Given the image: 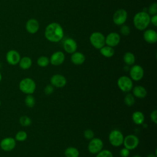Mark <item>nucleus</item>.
<instances>
[{
	"instance_id": "nucleus-10",
	"label": "nucleus",
	"mask_w": 157,
	"mask_h": 157,
	"mask_svg": "<svg viewBox=\"0 0 157 157\" xmlns=\"http://www.w3.org/2000/svg\"><path fill=\"white\" fill-rule=\"evenodd\" d=\"M130 78L134 81H139L143 77L144 75V71L142 67L140 65H133L129 70Z\"/></svg>"
},
{
	"instance_id": "nucleus-4",
	"label": "nucleus",
	"mask_w": 157,
	"mask_h": 157,
	"mask_svg": "<svg viewBox=\"0 0 157 157\" xmlns=\"http://www.w3.org/2000/svg\"><path fill=\"white\" fill-rule=\"evenodd\" d=\"M124 136L122 132L118 129H113L110 131L109 135V140L110 144L115 147L123 145Z\"/></svg>"
},
{
	"instance_id": "nucleus-36",
	"label": "nucleus",
	"mask_w": 157,
	"mask_h": 157,
	"mask_svg": "<svg viewBox=\"0 0 157 157\" xmlns=\"http://www.w3.org/2000/svg\"><path fill=\"white\" fill-rule=\"evenodd\" d=\"M129 153L130 150L125 147L121 148L120 151V155L121 157H128L129 155Z\"/></svg>"
},
{
	"instance_id": "nucleus-19",
	"label": "nucleus",
	"mask_w": 157,
	"mask_h": 157,
	"mask_svg": "<svg viewBox=\"0 0 157 157\" xmlns=\"http://www.w3.org/2000/svg\"><path fill=\"white\" fill-rule=\"evenodd\" d=\"M132 94L134 97L142 99L147 96V91L146 88L141 85H137L132 88Z\"/></svg>"
},
{
	"instance_id": "nucleus-17",
	"label": "nucleus",
	"mask_w": 157,
	"mask_h": 157,
	"mask_svg": "<svg viewBox=\"0 0 157 157\" xmlns=\"http://www.w3.org/2000/svg\"><path fill=\"white\" fill-rule=\"evenodd\" d=\"M25 28L29 33L34 34L37 33L39 29V23L36 19L31 18L26 21Z\"/></svg>"
},
{
	"instance_id": "nucleus-18",
	"label": "nucleus",
	"mask_w": 157,
	"mask_h": 157,
	"mask_svg": "<svg viewBox=\"0 0 157 157\" xmlns=\"http://www.w3.org/2000/svg\"><path fill=\"white\" fill-rule=\"evenodd\" d=\"M144 39L148 44H153L157 41V33L153 29H147L144 33Z\"/></svg>"
},
{
	"instance_id": "nucleus-20",
	"label": "nucleus",
	"mask_w": 157,
	"mask_h": 157,
	"mask_svg": "<svg viewBox=\"0 0 157 157\" xmlns=\"http://www.w3.org/2000/svg\"><path fill=\"white\" fill-rule=\"evenodd\" d=\"M71 60V62L75 65H81L85 62V56L81 52H75L74 53H72Z\"/></svg>"
},
{
	"instance_id": "nucleus-25",
	"label": "nucleus",
	"mask_w": 157,
	"mask_h": 157,
	"mask_svg": "<svg viewBox=\"0 0 157 157\" xmlns=\"http://www.w3.org/2000/svg\"><path fill=\"white\" fill-rule=\"evenodd\" d=\"M123 61L124 63L128 66L133 65L136 61V58L134 55L129 52H128L124 53L123 56Z\"/></svg>"
},
{
	"instance_id": "nucleus-34",
	"label": "nucleus",
	"mask_w": 157,
	"mask_h": 157,
	"mask_svg": "<svg viewBox=\"0 0 157 157\" xmlns=\"http://www.w3.org/2000/svg\"><path fill=\"white\" fill-rule=\"evenodd\" d=\"M83 136H84V137H85V138L86 139L91 140V139H92L94 137V132L91 129H86L84 131Z\"/></svg>"
},
{
	"instance_id": "nucleus-24",
	"label": "nucleus",
	"mask_w": 157,
	"mask_h": 157,
	"mask_svg": "<svg viewBox=\"0 0 157 157\" xmlns=\"http://www.w3.org/2000/svg\"><path fill=\"white\" fill-rule=\"evenodd\" d=\"M80 155L78 150L74 147H69L64 150L66 157H78Z\"/></svg>"
},
{
	"instance_id": "nucleus-14",
	"label": "nucleus",
	"mask_w": 157,
	"mask_h": 157,
	"mask_svg": "<svg viewBox=\"0 0 157 157\" xmlns=\"http://www.w3.org/2000/svg\"><path fill=\"white\" fill-rule=\"evenodd\" d=\"M65 60V55L63 52L57 51L53 53L50 58V63L53 66H59Z\"/></svg>"
},
{
	"instance_id": "nucleus-42",
	"label": "nucleus",
	"mask_w": 157,
	"mask_h": 157,
	"mask_svg": "<svg viewBox=\"0 0 157 157\" xmlns=\"http://www.w3.org/2000/svg\"><path fill=\"white\" fill-rule=\"evenodd\" d=\"M1 104H2V102H1V100H0V105H1Z\"/></svg>"
},
{
	"instance_id": "nucleus-13",
	"label": "nucleus",
	"mask_w": 157,
	"mask_h": 157,
	"mask_svg": "<svg viewBox=\"0 0 157 157\" xmlns=\"http://www.w3.org/2000/svg\"><path fill=\"white\" fill-rule=\"evenodd\" d=\"M50 83L52 86L56 88H63L67 83L66 77L59 74H55L50 78Z\"/></svg>"
},
{
	"instance_id": "nucleus-21",
	"label": "nucleus",
	"mask_w": 157,
	"mask_h": 157,
	"mask_svg": "<svg viewBox=\"0 0 157 157\" xmlns=\"http://www.w3.org/2000/svg\"><path fill=\"white\" fill-rule=\"evenodd\" d=\"M132 120L136 124H143L145 121V116L142 112L136 111L132 114Z\"/></svg>"
},
{
	"instance_id": "nucleus-11",
	"label": "nucleus",
	"mask_w": 157,
	"mask_h": 157,
	"mask_svg": "<svg viewBox=\"0 0 157 157\" xmlns=\"http://www.w3.org/2000/svg\"><path fill=\"white\" fill-rule=\"evenodd\" d=\"M127 18V12L123 9H120L116 10L114 13L113 15V21L115 25L121 26L126 22Z\"/></svg>"
},
{
	"instance_id": "nucleus-30",
	"label": "nucleus",
	"mask_w": 157,
	"mask_h": 157,
	"mask_svg": "<svg viewBox=\"0 0 157 157\" xmlns=\"http://www.w3.org/2000/svg\"><path fill=\"white\" fill-rule=\"evenodd\" d=\"M19 123L22 126L27 127L31 124L32 120H31V118H29L28 116L23 115V116L20 117V118H19Z\"/></svg>"
},
{
	"instance_id": "nucleus-27",
	"label": "nucleus",
	"mask_w": 157,
	"mask_h": 157,
	"mask_svg": "<svg viewBox=\"0 0 157 157\" xmlns=\"http://www.w3.org/2000/svg\"><path fill=\"white\" fill-rule=\"evenodd\" d=\"M50 63V59L45 56H41L38 58L37 60V64L39 66L44 67H47Z\"/></svg>"
},
{
	"instance_id": "nucleus-33",
	"label": "nucleus",
	"mask_w": 157,
	"mask_h": 157,
	"mask_svg": "<svg viewBox=\"0 0 157 157\" xmlns=\"http://www.w3.org/2000/svg\"><path fill=\"white\" fill-rule=\"evenodd\" d=\"M148 14L154 15L157 13V4L156 2L152 3L148 7Z\"/></svg>"
},
{
	"instance_id": "nucleus-7",
	"label": "nucleus",
	"mask_w": 157,
	"mask_h": 157,
	"mask_svg": "<svg viewBox=\"0 0 157 157\" xmlns=\"http://www.w3.org/2000/svg\"><path fill=\"white\" fill-rule=\"evenodd\" d=\"M103 147L104 143L101 139L93 137L92 139L90 140L88 150L91 154H97L102 150Z\"/></svg>"
},
{
	"instance_id": "nucleus-5",
	"label": "nucleus",
	"mask_w": 157,
	"mask_h": 157,
	"mask_svg": "<svg viewBox=\"0 0 157 157\" xmlns=\"http://www.w3.org/2000/svg\"><path fill=\"white\" fill-rule=\"evenodd\" d=\"M117 85L121 91L124 93H128L133 88V82L130 77L126 75H123L118 78Z\"/></svg>"
},
{
	"instance_id": "nucleus-31",
	"label": "nucleus",
	"mask_w": 157,
	"mask_h": 157,
	"mask_svg": "<svg viewBox=\"0 0 157 157\" xmlns=\"http://www.w3.org/2000/svg\"><path fill=\"white\" fill-rule=\"evenodd\" d=\"M96 157H113V156L110 150H102L96 154Z\"/></svg>"
},
{
	"instance_id": "nucleus-35",
	"label": "nucleus",
	"mask_w": 157,
	"mask_h": 157,
	"mask_svg": "<svg viewBox=\"0 0 157 157\" xmlns=\"http://www.w3.org/2000/svg\"><path fill=\"white\" fill-rule=\"evenodd\" d=\"M54 91V86L50 85H47L44 88V93L47 95H50Z\"/></svg>"
},
{
	"instance_id": "nucleus-8",
	"label": "nucleus",
	"mask_w": 157,
	"mask_h": 157,
	"mask_svg": "<svg viewBox=\"0 0 157 157\" xmlns=\"http://www.w3.org/2000/svg\"><path fill=\"white\" fill-rule=\"evenodd\" d=\"M17 141L15 138L12 137H6L0 141V148L4 151H11L16 147Z\"/></svg>"
},
{
	"instance_id": "nucleus-26",
	"label": "nucleus",
	"mask_w": 157,
	"mask_h": 157,
	"mask_svg": "<svg viewBox=\"0 0 157 157\" xmlns=\"http://www.w3.org/2000/svg\"><path fill=\"white\" fill-rule=\"evenodd\" d=\"M25 104L29 108L33 107L36 104L34 97L32 94H26L25 98Z\"/></svg>"
},
{
	"instance_id": "nucleus-28",
	"label": "nucleus",
	"mask_w": 157,
	"mask_h": 157,
	"mask_svg": "<svg viewBox=\"0 0 157 157\" xmlns=\"http://www.w3.org/2000/svg\"><path fill=\"white\" fill-rule=\"evenodd\" d=\"M124 102L127 106L128 107L132 106L135 103V98L134 95L131 93L126 94L124 98Z\"/></svg>"
},
{
	"instance_id": "nucleus-43",
	"label": "nucleus",
	"mask_w": 157,
	"mask_h": 157,
	"mask_svg": "<svg viewBox=\"0 0 157 157\" xmlns=\"http://www.w3.org/2000/svg\"><path fill=\"white\" fill-rule=\"evenodd\" d=\"M0 93H1V92H0Z\"/></svg>"
},
{
	"instance_id": "nucleus-37",
	"label": "nucleus",
	"mask_w": 157,
	"mask_h": 157,
	"mask_svg": "<svg viewBox=\"0 0 157 157\" xmlns=\"http://www.w3.org/2000/svg\"><path fill=\"white\" fill-rule=\"evenodd\" d=\"M150 117L151 120L155 124H156L157 123V110H154L153 112H151V113H150Z\"/></svg>"
},
{
	"instance_id": "nucleus-15",
	"label": "nucleus",
	"mask_w": 157,
	"mask_h": 157,
	"mask_svg": "<svg viewBox=\"0 0 157 157\" xmlns=\"http://www.w3.org/2000/svg\"><path fill=\"white\" fill-rule=\"evenodd\" d=\"M120 36L118 33L115 32H112L109 33L106 36V37H105V44L112 47L117 46L120 43Z\"/></svg>"
},
{
	"instance_id": "nucleus-2",
	"label": "nucleus",
	"mask_w": 157,
	"mask_h": 157,
	"mask_svg": "<svg viewBox=\"0 0 157 157\" xmlns=\"http://www.w3.org/2000/svg\"><path fill=\"white\" fill-rule=\"evenodd\" d=\"M133 23L136 29L140 31L145 30L150 23V15L145 11L137 12L134 17Z\"/></svg>"
},
{
	"instance_id": "nucleus-1",
	"label": "nucleus",
	"mask_w": 157,
	"mask_h": 157,
	"mask_svg": "<svg viewBox=\"0 0 157 157\" xmlns=\"http://www.w3.org/2000/svg\"><path fill=\"white\" fill-rule=\"evenodd\" d=\"M44 35L48 41L58 42L63 38L64 31L62 26L59 23L53 22L47 26Z\"/></svg>"
},
{
	"instance_id": "nucleus-38",
	"label": "nucleus",
	"mask_w": 157,
	"mask_h": 157,
	"mask_svg": "<svg viewBox=\"0 0 157 157\" xmlns=\"http://www.w3.org/2000/svg\"><path fill=\"white\" fill-rule=\"evenodd\" d=\"M150 22L155 26H157V15H152L151 17H150Z\"/></svg>"
},
{
	"instance_id": "nucleus-9",
	"label": "nucleus",
	"mask_w": 157,
	"mask_h": 157,
	"mask_svg": "<svg viewBox=\"0 0 157 157\" xmlns=\"http://www.w3.org/2000/svg\"><path fill=\"white\" fill-rule=\"evenodd\" d=\"M139 144V139L136 135L129 134L124 137L123 143L124 147L129 150H132L137 147Z\"/></svg>"
},
{
	"instance_id": "nucleus-41",
	"label": "nucleus",
	"mask_w": 157,
	"mask_h": 157,
	"mask_svg": "<svg viewBox=\"0 0 157 157\" xmlns=\"http://www.w3.org/2000/svg\"><path fill=\"white\" fill-rule=\"evenodd\" d=\"M132 157H141V156L140 155H135L132 156Z\"/></svg>"
},
{
	"instance_id": "nucleus-3",
	"label": "nucleus",
	"mask_w": 157,
	"mask_h": 157,
	"mask_svg": "<svg viewBox=\"0 0 157 157\" xmlns=\"http://www.w3.org/2000/svg\"><path fill=\"white\" fill-rule=\"evenodd\" d=\"M18 86L20 90L26 94H32L34 93L36 88L35 81L29 77L21 79Z\"/></svg>"
},
{
	"instance_id": "nucleus-29",
	"label": "nucleus",
	"mask_w": 157,
	"mask_h": 157,
	"mask_svg": "<svg viewBox=\"0 0 157 157\" xmlns=\"http://www.w3.org/2000/svg\"><path fill=\"white\" fill-rule=\"evenodd\" d=\"M28 138V134L25 131H18L15 136V139L18 142H23L25 141Z\"/></svg>"
},
{
	"instance_id": "nucleus-32",
	"label": "nucleus",
	"mask_w": 157,
	"mask_h": 157,
	"mask_svg": "<svg viewBox=\"0 0 157 157\" xmlns=\"http://www.w3.org/2000/svg\"><path fill=\"white\" fill-rule=\"evenodd\" d=\"M131 32V29L130 28L126 25H121V28H120V33L123 36H128L130 34Z\"/></svg>"
},
{
	"instance_id": "nucleus-6",
	"label": "nucleus",
	"mask_w": 157,
	"mask_h": 157,
	"mask_svg": "<svg viewBox=\"0 0 157 157\" xmlns=\"http://www.w3.org/2000/svg\"><path fill=\"white\" fill-rule=\"evenodd\" d=\"M91 44L96 49H100L105 45V37L100 32H94L90 37Z\"/></svg>"
},
{
	"instance_id": "nucleus-22",
	"label": "nucleus",
	"mask_w": 157,
	"mask_h": 157,
	"mask_svg": "<svg viewBox=\"0 0 157 157\" xmlns=\"http://www.w3.org/2000/svg\"><path fill=\"white\" fill-rule=\"evenodd\" d=\"M32 59L28 56H23L20 58V60L18 63L19 66L21 69L23 70H26L29 69L32 66Z\"/></svg>"
},
{
	"instance_id": "nucleus-40",
	"label": "nucleus",
	"mask_w": 157,
	"mask_h": 157,
	"mask_svg": "<svg viewBox=\"0 0 157 157\" xmlns=\"http://www.w3.org/2000/svg\"><path fill=\"white\" fill-rule=\"evenodd\" d=\"M2 79V74H1V72H0V82H1Z\"/></svg>"
},
{
	"instance_id": "nucleus-23",
	"label": "nucleus",
	"mask_w": 157,
	"mask_h": 157,
	"mask_svg": "<svg viewBox=\"0 0 157 157\" xmlns=\"http://www.w3.org/2000/svg\"><path fill=\"white\" fill-rule=\"evenodd\" d=\"M99 50L101 54L106 58H110L113 56L115 53L113 47L108 45H104V47L101 48Z\"/></svg>"
},
{
	"instance_id": "nucleus-16",
	"label": "nucleus",
	"mask_w": 157,
	"mask_h": 157,
	"mask_svg": "<svg viewBox=\"0 0 157 157\" xmlns=\"http://www.w3.org/2000/svg\"><path fill=\"white\" fill-rule=\"evenodd\" d=\"M63 48L66 52L68 53H73L76 52L77 48V42L72 38H67L63 42Z\"/></svg>"
},
{
	"instance_id": "nucleus-39",
	"label": "nucleus",
	"mask_w": 157,
	"mask_h": 157,
	"mask_svg": "<svg viewBox=\"0 0 157 157\" xmlns=\"http://www.w3.org/2000/svg\"><path fill=\"white\" fill-rule=\"evenodd\" d=\"M147 157H156V155L154 154H149Z\"/></svg>"
},
{
	"instance_id": "nucleus-12",
	"label": "nucleus",
	"mask_w": 157,
	"mask_h": 157,
	"mask_svg": "<svg viewBox=\"0 0 157 157\" xmlns=\"http://www.w3.org/2000/svg\"><path fill=\"white\" fill-rule=\"evenodd\" d=\"M21 56L18 52L15 50H10L8 51L6 55V59L10 65L15 66L18 64Z\"/></svg>"
}]
</instances>
